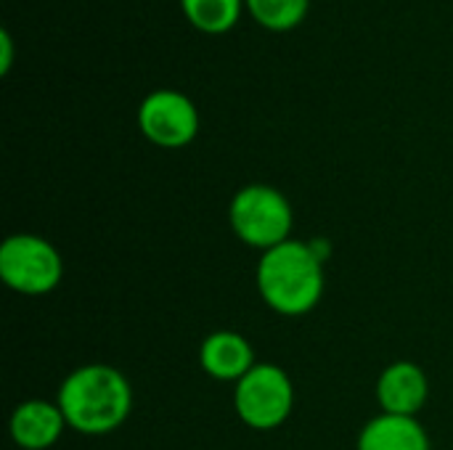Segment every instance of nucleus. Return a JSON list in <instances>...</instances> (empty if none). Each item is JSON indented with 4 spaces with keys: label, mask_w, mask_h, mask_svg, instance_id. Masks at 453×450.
<instances>
[{
    "label": "nucleus",
    "mask_w": 453,
    "mask_h": 450,
    "mask_svg": "<svg viewBox=\"0 0 453 450\" xmlns=\"http://www.w3.org/2000/svg\"><path fill=\"white\" fill-rule=\"evenodd\" d=\"M356 450H433L419 419L380 414L358 435Z\"/></svg>",
    "instance_id": "10"
},
{
    "label": "nucleus",
    "mask_w": 453,
    "mask_h": 450,
    "mask_svg": "<svg viewBox=\"0 0 453 450\" xmlns=\"http://www.w3.org/2000/svg\"><path fill=\"white\" fill-rule=\"evenodd\" d=\"M236 416L255 432L281 427L295 408V385L276 363H255V369L234 385Z\"/></svg>",
    "instance_id": "5"
},
{
    "label": "nucleus",
    "mask_w": 453,
    "mask_h": 450,
    "mask_svg": "<svg viewBox=\"0 0 453 450\" xmlns=\"http://www.w3.org/2000/svg\"><path fill=\"white\" fill-rule=\"evenodd\" d=\"M0 278L19 294L42 297L61 284L64 257L37 233H13L0 244Z\"/></svg>",
    "instance_id": "4"
},
{
    "label": "nucleus",
    "mask_w": 453,
    "mask_h": 450,
    "mask_svg": "<svg viewBox=\"0 0 453 450\" xmlns=\"http://www.w3.org/2000/svg\"><path fill=\"white\" fill-rule=\"evenodd\" d=\"M324 255L316 244L289 239L260 255L255 284L263 302L279 316H305L324 297Z\"/></svg>",
    "instance_id": "2"
},
{
    "label": "nucleus",
    "mask_w": 453,
    "mask_h": 450,
    "mask_svg": "<svg viewBox=\"0 0 453 450\" xmlns=\"http://www.w3.org/2000/svg\"><path fill=\"white\" fill-rule=\"evenodd\" d=\"M138 130L159 149H183L199 135V109L180 90H151L138 106Z\"/></svg>",
    "instance_id": "6"
},
{
    "label": "nucleus",
    "mask_w": 453,
    "mask_h": 450,
    "mask_svg": "<svg viewBox=\"0 0 453 450\" xmlns=\"http://www.w3.org/2000/svg\"><path fill=\"white\" fill-rule=\"evenodd\" d=\"M427 398H430V379L425 369L411 361L390 363L377 379V403L382 414L417 419Z\"/></svg>",
    "instance_id": "7"
},
{
    "label": "nucleus",
    "mask_w": 453,
    "mask_h": 450,
    "mask_svg": "<svg viewBox=\"0 0 453 450\" xmlns=\"http://www.w3.org/2000/svg\"><path fill=\"white\" fill-rule=\"evenodd\" d=\"M228 223L239 241L252 249L268 252L292 239L295 215L289 199L265 183L239 188L228 207Z\"/></svg>",
    "instance_id": "3"
},
{
    "label": "nucleus",
    "mask_w": 453,
    "mask_h": 450,
    "mask_svg": "<svg viewBox=\"0 0 453 450\" xmlns=\"http://www.w3.org/2000/svg\"><path fill=\"white\" fill-rule=\"evenodd\" d=\"M11 438L21 450H48L58 443L66 430V419L58 403L50 400H24L11 414Z\"/></svg>",
    "instance_id": "8"
},
{
    "label": "nucleus",
    "mask_w": 453,
    "mask_h": 450,
    "mask_svg": "<svg viewBox=\"0 0 453 450\" xmlns=\"http://www.w3.org/2000/svg\"><path fill=\"white\" fill-rule=\"evenodd\" d=\"M56 403L69 430L101 438L127 422L133 411V387L119 369L85 363L61 382Z\"/></svg>",
    "instance_id": "1"
},
{
    "label": "nucleus",
    "mask_w": 453,
    "mask_h": 450,
    "mask_svg": "<svg viewBox=\"0 0 453 450\" xmlns=\"http://www.w3.org/2000/svg\"><path fill=\"white\" fill-rule=\"evenodd\" d=\"M250 16L271 29V32H287L305 21L311 0H244Z\"/></svg>",
    "instance_id": "12"
},
{
    "label": "nucleus",
    "mask_w": 453,
    "mask_h": 450,
    "mask_svg": "<svg viewBox=\"0 0 453 450\" xmlns=\"http://www.w3.org/2000/svg\"><path fill=\"white\" fill-rule=\"evenodd\" d=\"M13 34L8 29H0V74H8L13 66Z\"/></svg>",
    "instance_id": "13"
},
{
    "label": "nucleus",
    "mask_w": 453,
    "mask_h": 450,
    "mask_svg": "<svg viewBox=\"0 0 453 450\" xmlns=\"http://www.w3.org/2000/svg\"><path fill=\"white\" fill-rule=\"evenodd\" d=\"M244 8V0H180L186 21L204 34H223L234 29Z\"/></svg>",
    "instance_id": "11"
},
{
    "label": "nucleus",
    "mask_w": 453,
    "mask_h": 450,
    "mask_svg": "<svg viewBox=\"0 0 453 450\" xmlns=\"http://www.w3.org/2000/svg\"><path fill=\"white\" fill-rule=\"evenodd\" d=\"M255 350L239 332H212L199 347V366L218 382H239L255 369Z\"/></svg>",
    "instance_id": "9"
}]
</instances>
